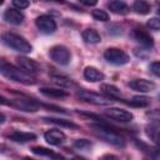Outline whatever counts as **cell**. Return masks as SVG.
Here are the masks:
<instances>
[{
  "label": "cell",
  "instance_id": "obj_1",
  "mask_svg": "<svg viewBox=\"0 0 160 160\" xmlns=\"http://www.w3.org/2000/svg\"><path fill=\"white\" fill-rule=\"evenodd\" d=\"M90 129L92 130L94 135L98 136L99 139H101L102 141H105V142H108V144H110L112 146H116V148H124L125 146L124 139L118 132L111 130L108 125L92 124V125H90Z\"/></svg>",
  "mask_w": 160,
  "mask_h": 160
},
{
  "label": "cell",
  "instance_id": "obj_2",
  "mask_svg": "<svg viewBox=\"0 0 160 160\" xmlns=\"http://www.w3.org/2000/svg\"><path fill=\"white\" fill-rule=\"evenodd\" d=\"M0 72L5 78H8L9 80H12L15 82H20V84H24V85L35 84V79L30 74H26L25 71L18 69L14 65L8 64L5 61H1V64H0Z\"/></svg>",
  "mask_w": 160,
  "mask_h": 160
},
{
  "label": "cell",
  "instance_id": "obj_3",
  "mask_svg": "<svg viewBox=\"0 0 160 160\" xmlns=\"http://www.w3.org/2000/svg\"><path fill=\"white\" fill-rule=\"evenodd\" d=\"M1 39H2V42L5 45H8L9 48L14 49L15 51H19V52H22V54H29L32 50L31 45L26 41V39L20 36V35H18V34L5 32V34H2Z\"/></svg>",
  "mask_w": 160,
  "mask_h": 160
},
{
  "label": "cell",
  "instance_id": "obj_4",
  "mask_svg": "<svg viewBox=\"0 0 160 160\" xmlns=\"http://www.w3.org/2000/svg\"><path fill=\"white\" fill-rule=\"evenodd\" d=\"M49 55H50L51 60H54L59 65H68L70 62V59H71V54H70L69 49L65 48L64 45L52 46L49 51Z\"/></svg>",
  "mask_w": 160,
  "mask_h": 160
},
{
  "label": "cell",
  "instance_id": "obj_5",
  "mask_svg": "<svg viewBox=\"0 0 160 160\" xmlns=\"http://www.w3.org/2000/svg\"><path fill=\"white\" fill-rule=\"evenodd\" d=\"M8 105L10 106H14L21 111H26V112H35L38 111L40 104L34 100V99H30V98H18V99H12L11 101L8 102Z\"/></svg>",
  "mask_w": 160,
  "mask_h": 160
},
{
  "label": "cell",
  "instance_id": "obj_6",
  "mask_svg": "<svg viewBox=\"0 0 160 160\" xmlns=\"http://www.w3.org/2000/svg\"><path fill=\"white\" fill-rule=\"evenodd\" d=\"M104 58L108 62L114 65H125L129 61V56L125 51L118 48H109L104 52Z\"/></svg>",
  "mask_w": 160,
  "mask_h": 160
},
{
  "label": "cell",
  "instance_id": "obj_7",
  "mask_svg": "<svg viewBox=\"0 0 160 160\" xmlns=\"http://www.w3.org/2000/svg\"><path fill=\"white\" fill-rule=\"evenodd\" d=\"M78 98L86 101V102H90V104H94V105H109L111 104V99L108 98V96H102L100 94H96V92H91V91H88V90H80L78 92Z\"/></svg>",
  "mask_w": 160,
  "mask_h": 160
},
{
  "label": "cell",
  "instance_id": "obj_8",
  "mask_svg": "<svg viewBox=\"0 0 160 160\" xmlns=\"http://www.w3.org/2000/svg\"><path fill=\"white\" fill-rule=\"evenodd\" d=\"M35 24L38 26V29L42 32V34H52L56 30V22L51 16L48 15H40L36 18Z\"/></svg>",
  "mask_w": 160,
  "mask_h": 160
},
{
  "label": "cell",
  "instance_id": "obj_9",
  "mask_svg": "<svg viewBox=\"0 0 160 160\" xmlns=\"http://www.w3.org/2000/svg\"><path fill=\"white\" fill-rule=\"evenodd\" d=\"M105 115L108 118L116 120V121H120V122H129L134 119V115L130 111L120 109V108H109L105 111Z\"/></svg>",
  "mask_w": 160,
  "mask_h": 160
},
{
  "label": "cell",
  "instance_id": "obj_10",
  "mask_svg": "<svg viewBox=\"0 0 160 160\" xmlns=\"http://www.w3.org/2000/svg\"><path fill=\"white\" fill-rule=\"evenodd\" d=\"M16 62H18L19 68H20L22 71H25L26 74H30V75L36 74V72L40 70L39 64H38L35 60L29 59V58H26V56H19V58L16 59Z\"/></svg>",
  "mask_w": 160,
  "mask_h": 160
},
{
  "label": "cell",
  "instance_id": "obj_11",
  "mask_svg": "<svg viewBox=\"0 0 160 160\" xmlns=\"http://www.w3.org/2000/svg\"><path fill=\"white\" fill-rule=\"evenodd\" d=\"M129 86L132 90H136V91H140V92H148V91L154 90L156 85L152 81H149V80H145V79H135V80H131L129 82Z\"/></svg>",
  "mask_w": 160,
  "mask_h": 160
},
{
  "label": "cell",
  "instance_id": "obj_12",
  "mask_svg": "<svg viewBox=\"0 0 160 160\" xmlns=\"http://www.w3.org/2000/svg\"><path fill=\"white\" fill-rule=\"evenodd\" d=\"M4 19H5L8 22L12 24V25H20V24H22L25 16H24V14H22L20 10L14 9V8H10V9L5 10V12H4Z\"/></svg>",
  "mask_w": 160,
  "mask_h": 160
},
{
  "label": "cell",
  "instance_id": "obj_13",
  "mask_svg": "<svg viewBox=\"0 0 160 160\" xmlns=\"http://www.w3.org/2000/svg\"><path fill=\"white\" fill-rule=\"evenodd\" d=\"M44 138H45L46 142H49L50 145H60L66 139L65 134L61 130H56V129H52V130L46 131L44 134Z\"/></svg>",
  "mask_w": 160,
  "mask_h": 160
},
{
  "label": "cell",
  "instance_id": "obj_14",
  "mask_svg": "<svg viewBox=\"0 0 160 160\" xmlns=\"http://www.w3.org/2000/svg\"><path fill=\"white\" fill-rule=\"evenodd\" d=\"M132 36H134V39H135L140 45H142V46H145V48H151V46L154 45L152 38H151L146 31H144V30L135 29V30L132 31Z\"/></svg>",
  "mask_w": 160,
  "mask_h": 160
},
{
  "label": "cell",
  "instance_id": "obj_15",
  "mask_svg": "<svg viewBox=\"0 0 160 160\" xmlns=\"http://www.w3.org/2000/svg\"><path fill=\"white\" fill-rule=\"evenodd\" d=\"M9 139L15 141V142H20V144H24V142H30V141H34L36 139V135L32 134V132H24V131H12L9 134Z\"/></svg>",
  "mask_w": 160,
  "mask_h": 160
},
{
  "label": "cell",
  "instance_id": "obj_16",
  "mask_svg": "<svg viewBox=\"0 0 160 160\" xmlns=\"http://www.w3.org/2000/svg\"><path fill=\"white\" fill-rule=\"evenodd\" d=\"M146 135L160 148V122H151L148 124L145 128Z\"/></svg>",
  "mask_w": 160,
  "mask_h": 160
},
{
  "label": "cell",
  "instance_id": "obj_17",
  "mask_svg": "<svg viewBox=\"0 0 160 160\" xmlns=\"http://www.w3.org/2000/svg\"><path fill=\"white\" fill-rule=\"evenodd\" d=\"M84 78H85L88 81L96 82V81L104 80L105 75H104L100 70H98L96 68H94V66H86L85 70H84Z\"/></svg>",
  "mask_w": 160,
  "mask_h": 160
},
{
  "label": "cell",
  "instance_id": "obj_18",
  "mask_svg": "<svg viewBox=\"0 0 160 160\" xmlns=\"http://www.w3.org/2000/svg\"><path fill=\"white\" fill-rule=\"evenodd\" d=\"M109 9L115 12V14H120V15H125L129 12V6L124 2V1H119V0H114V1H110L108 4Z\"/></svg>",
  "mask_w": 160,
  "mask_h": 160
},
{
  "label": "cell",
  "instance_id": "obj_19",
  "mask_svg": "<svg viewBox=\"0 0 160 160\" xmlns=\"http://www.w3.org/2000/svg\"><path fill=\"white\" fill-rule=\"evenodd\" d=\"M81 35H82L84 41L88 42V44H98L101 40L99 32L96 30H94V29H86V30L82 31Z\"/></svg>",
  "mask_w": 160,
  "mask_h": 160
},
{
  "label": "cell",
  "instance_id": "obj_20",
  "mask_svg": "<svg viewBox=\"0 0 160 160\" xmlns=\"http://www.w3.org/2000/svg\"><path fill=\"white\" fill-rule=\"evenodd\" d=\"M100 90H101L108 98H110V99H118V98H120V95H121L120 90H119L115 85H110V84H101V85H100Z\"/></svg>",
  "mask_w": 160,
  "mask_h": 160
},
{
  "label": "cell",
  "instance_id": "obj_21",
  "mask_svg": "<svg viewBox=\"0 0 160 160\" xmlns=\"http://www.w3.org/2000/svg\"><path fill=\"white\" fill-rule=\"evenodd\" d=\"M40 92L46 95V96H50V98H65V96H68V92L65 90H61V89L42 88V89H40Z\"/></svg>",
  "mask_w": 160,
  "mask_h": 160
},
{
  "label": "cell",
  "instance_id": "obj_22",
  "mask_svg": "<svg viewBox=\"0 0 160 160\" xmlns=\"http://www.w3.org/2000/svg\"><path fill=\"white\" fill-rule=\"evenodd\" d=\"M128 104L131 106H135V108H144V106H148L150 104V98L138 95V96H134L130 101H128Z\"/></svg>",
  "mask_w": 160,
  "mask_h": 160
},
{
  "label": "cell",
  "instance_id": "obj_23",
  "mask_svg": "<svg viewBox=\"0 0 160 160\" xmlns=\"http://www.w3.org/2000/svg\"><path fill=\"white\" fill-rule=\"evenodd\" d=\"M132 8H134L135 12H138V14H140V15H146V14H149V12H150V9H151V8H150V4L146 2V1H142V0L135 1L134 5H132Z\"/></svg>",
  "mask_w": 160,
  "mask_h": 160
},
{
  "label": "cell",
  "instance_id": "obj_24",
  "mask_svg": "<svg viewBox=\"0 0 160 160\" xmlns=\"http://www.w3.org/2000/svg\"><path fill=\"white\" fill-rule=\"evenodd\" d=\"M44 120L49 121V122H52V124H56V125H60V126H65V128H72V129H76L78 125L74 124L72 121L70 120H65V119H56V118H44Z\"/></svg>",
  "mask_w": 160,
  "mask_h": 160
},
{
  "label": "cell",
  "instance_id": "obj_25",
  "mask_svg": "<svg viewBox=\"0 0 160 160\" xmlns=\"http://www.w3.org/2000/svg\"><path fill=\"white\" fill-rule=\"evenodd\" d=\"M92 18L98 21H108L109 20V14L105 11V10H101V9H95L92 10L91 12Z\"/></svg>",
  "mask_w": 160,
  "mask_h": 160
},
{
  "label": "cell",
  "instance_id": "obj_26",
  "mask_svg": "<svg viewBox=\"0 0 160 160\" xmlns=\"http://www.w3.org/2000/svg\"><path fill=\"white\" fill-rule=\"evenodd\" d=\"M74 146L79 150H90L92 148V144L86 139H79L74 142Z\"/></svg>",
  "mask_w": 160,
  "mask_h": 160
},
{
  "label": "cell",
  "instance_id": "obj_27",
  "mask_svg": "<svg viewBox=\"0 0 160 160\" xmlns=\"http://www.w3.org/2000/svg\"><path fill=\"white\" fill-rule=\"evenodd\" d=\"M34 154H38V155H42V156H51V158H55L56 154H54L51 150L46 149V148H40V146H35L31 149Z\"/></svg>",
  "mask_w": 160,
  "mask_h": 160
},
{
  "label": "cell",
  "instance_id": "obj_28",
  "mask_svg": "<svg viewBox=\"0 0 160 160\" xmlns=\"http://www.w3.org/2000/svg\"><path fill=\"white\" fill-rule=\"evenodd\" d=\"M51 78H52V80H54V82L59 84L60 86H69V85L71 84V80H69L68 78H65V76H62V75H52Z\"/></svg>",
  "mask_w": 160,
  "mask_h": 160
},
{
  "label": "cell",
  "instance_id": "obj_29",
  "mask_svg": "<svg viewBox=\"0 0 160 160\" xmlns=\"http://www.w3.org/2000/svg\"><path fill=\"white\" fill-rule=\"evenodd\" d=\"M29 5H30V2H29L28 0H14V1H12V6L16 8L18 10L26 9Z\"/></svg>",
  "mask_w": 160,
  "mask_h": 160
},
{
  "label": "cell",
  "instance_id": "obj_30",
  "mask_svg": "<svg viewBox=\"0 0 160 160\" xmlns=\"http://www.w3.org/2000/svg\"><path fill=\"white\" fill-rule=\"evenodd\" d=\"M148 26L152 30H160V18H151L148 21Z\"/></svg>",
  "mask_w": 160,
  "mask_h": 160
},
{
  "label": "cell",
  "instance_id": "obj_31",
  "mask_svg": "<svg viewBox=\"0 0 160 160\" xmlns=\"http://www.w3.org/2000/svg\"><path fill=\"white\" fill-rule=\"evenodd\" d=\"M150 70L154 75L159 76L160 78V61H154L151 65H150Z\"/></svg>",
  "mask_w": 160,
  "mask_h": 160
},
{
  "label": "cell",
  "instance_id": "obj_32",
  "mask_svg": "<svg viewBox=\"0 0 160 160\" xmlns=\"http://www.w3.org/2000/svg\"><path fill=\"white\" fill-rule=\"evenodd\" d=\"M101 160H120L116 155H112V154H108V155H104L101 158Z\"/></svg>",
  "mask_w": 160,
  "mask_h": 160
},
{
  "label": "cell",
  "instance_id": "obj_33",
  "mask_svg": "<svg viewBox=\"0 0 160 160\" xmlns=\"http://www.w3.org/2000/svg\"><path fill=\"white\" fill-rule=\"evenodd\" d=\"M80 2H81V4H84V5H88V6H92V5H96V1H95V0H92V1H86V0H80Z\"/></svg>",
  "mask_w": 160,
  "mask_h": 160
},
{
  "label": "cell",
  "instance_id": "obj_34",
  "mask_svg": "<svg viewBox=\"0 0 160 160\" xmlns=\"http://www.w3.org/2000/svg\"><path fill=\"white\" fill-rule=\"evenodd\" d=\"M72 160H86V159H84V158H80V156H75Z\"/></svg>",
  "mask_w": 160,
  "mask_h": 160
},
{
  "label": "cell",
  "instance_id": "obj_35",
  "mask_svg": "<svg viewBox=\"0 0 160 160\" xmlns=\"http://www.w3.org/2000/svg\"><path fill=\"white\" fill-rule=\"evenodd\" d=\"M158 14H159V15H160V8H159V10H158Z\"/></svg>",
  "mask_w": 160,
  "mask_h": 160
},
{
  "label": "cell",
  "instance_id": "obj_36",
  "mask_svg": "<svg viewBox=\"0 0 160 160\" xmlns=\"http://www.w3.org/2000/svg\"><path fill=\"white\" fill-rule=\"evenodd\" d=\"M159 99H160V95H159Z\"/></svg>",
  "mask_w": 160,
  "mask_h": 160
}]
</instances>
